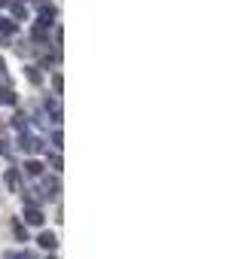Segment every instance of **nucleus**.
<instances>
[{
	"instance_id": "obj_1",
	"label": "nucleus",
	"mask_w": 244,
	"mask_h": 259,
	"mask_svg": "<svg viewBox=\"0 0 244 259\" xmlns=\"http://www.w3.org/2000/svg\"><path fill=\"white\" fill-rule=\"evenodd\" d=\"M19 147H22V153L37 156V153H43V138H40V135H31V132H22Z\"/></svg>"
},
{
	"instance_id": "obj_2",
	"label": "nucleus",
	"mask_w": 244,
	"mask_h": 259,
	"mask_svg": "<svg viewBox=\"0 0 244 259\" xmlns=\"http://www.w3.org/2000/svg\"><path fill=\"white\" fill-rule=\"evenodd\" d=\"M22 217H25V223H28V226H43V220H46V217H43V210H40V204H28Z\"/></svg>"
},
{
	"instance_id": "obj_3",
	"label": "nucleus",
	"mask_w": 244,
	"mask_h": 259,
	"mask_svg": "<svg viewBox=\"0 0 244 259\" xmlns=\"http://www.w3.org/2000/svg\"><path fill=\"white\" fill-rule=\"evenodd\" d=\"M4 180H7L10 192H22V171H19V168H10V171L4 174Z\"/></svg>"
},
{
	"instance_id": "obj_4",
	"label": "nucleus",
	"mask_w": 244,
	"mask_h": 259,
	"mask_svg": "<svg viewBox=\"0 0 244 259\" xmlns=\"http://www.w3.org/2000/svg\"><path fill=\"white\" fill-rule=\"evenodd\" d=\"M58 192H61L58 177H43V198H58Z\"/></svg>"
},
{
	"instance_id": "obj_5",
	"label": "nucleus",
	"mask_w": 244,
	"mask_h": 259,
	"mask_svg": "<svg viewBox=\"0 0 244 259\" xmlns=\"http://www.w3.org/2000/svg\"><path fill=\"white\" fill-rule=\"evenodd\" d=\"M16 34V22L0 16V43H10V37Z\"/></svg>"
},
{
	"instance_id": "obj_6",
	"label": "nucleus",
	"mask_w": 244,
	"mask_h": 259,
	"mask_svg": "<svg viewBox=\"0 0 244 259\" xmlns=\"http://www.w3.org/2000/svg\"><path fill=\"white\" fill-rule=\"evenodd\" d=\"M46 113L52 116V122H55V125H61L64 113H61V104H58V101H46Z\"/></svg>"
},
{
	"instance_id": "obj_7",
	"label": "nucleus",
	"mask_w": 244,
	"mask_h": 259,
	"mask_svg": "<svg viewBox=\"0 0 244 259\" xmlns=\"http://www.w3.org/2000/svg\"><path fill=\"white\" fill-rule=\"evenodd\" d=\"M22 171H25L28 177H43V165H40V162H34V159H28Z\"/></svg>"
},
{
	"instance_id": "obj_8",
	"label": "nucleus",
	"mask_w": 244,
	"mask_h": 259,
	"mask_svg": "<svg viewBox=\"0 0 244 259\" xmlns=\"http://www.w3.org/2000/svg\"><path fill=\"white\" fill-rule=\"evenodd\" d=\"M37 241H40V247H46V250H55V247H58V238H55L52 232H43Z\"/></svg>"
},
{
	"instance_id": "obj_9",
	"label": "nucleus",
	"mask_w": 244,
	"mask_h": 259,
	"mask_svg": "<svg viewBox=\"0 0 244 259\" xmlns=\"http://www.w3.org/2000/svg\"><path fill=\"white\" fill-rule=\"evenodd\" d=\"M19 98H16V92L13 89H0V104H4V107H13Z\"/></svg>"
},
{
	"instance_id": "obj_10",
	"label": "nucleus",
	"mask_w": 244,
	"mask_h": 259,
	"mask_svg": "<svg viewBox=\"0 0 244 259\" xmlns=\"http://www.w3.org/2000/svg\"><path fill=\"white\" fill-rule=\"evenodd\" d=\"M25 73H28V79H31L34 85H40V82H43V73H40V67H34V64H31V67H25Z\"/></svg>"
},
{
	"instance_id": "obj_11",
	"label": "nucleus",
	"mask_w": 244,
	"mask_h": 259,
	"mask_svg": "<svg viewBox=\"0 0 244 259\" xmlns=\"http://www.w3.org/2000/svg\"><path fill=\"white\" fill-rule=\"evenodd\" d=\"M4 259H34V253H28V250H7Z\"/></svg>"
},
{
	"instance_id": "obj_12",
	"label": "nucleus",
	"mask_w": 244,
	"mask_h": 259,
	"mask_svg": "<svg viewBox=\"0 0 244 259\" xmlns=\"http://www.w3.org/2000/svg\"><path fill=\"white\" fill-rule=\"evenodd\" d=\"M10 7H13V16L16 19H28V7L22 4V0H19V4H10Z\"/></svg>"
},
{
	"instance_id": "obj_13",
	"label": "nucleus",
	"mask_w": 244,
	"mask_h": 259,
	"mask_svg": "<svg viewBox=\"0 0 244 259\" xmlns=\"http://www.w3.org/2000/svg\"><path fill=\"white\" fill-rule=\"evenodd\" d=\"M13 125L19 128V132H28V128H31V122H28V116H25V113H22V116H16V119H13Z\"/></svg>"
},
{
	"instance_id": "obj_14",
	"label": "nucleus",
	"mask_w": 244,
	"mask_h": 259,
	"mask_svg": "<svg viewBox=\"0 0 244 259\" xmlns=\"http://www.w3.org/2000/svg\"><path fill=\"white\" fill-rule=\"evenodd\" d=\"M52 89H55V95L64 92V79H61V73H52Z\"/></svg>"
},
{
	"instance_id": "obj_15",
	"label": "nucleus",
	"mask_w": 244,
	"mask_h": 259,
	"mask_svg": "<svg viewBox=\"0 0 244 259\" xmlns=\"http://www.w3.org/2000/svg\"><path fill=\"white\" fill-rule=\"evenodd\" d=\"M52 147H55V150H61V147H64V135L58 132V128H55V135H52Z\"/></svg>"
},
{
	"instance_id": "obj_16",
	"label": "nucleus",
	"mask_w": 244,
	"mask_h": 259,
	"mask_svg": "<svg viewBox=\"0 0 244 259\" xmlns=\"http://www.w3.org/2000/svg\"><path fill=\"white\" fill-rule=\"evenodd\" d=\"M13 229H16V238H19V241H28V229H25L22 223H16Z\"/></svg>"
},
{
	"instance_id": "obj_17",
	"label": "nucleus",
	"mask_w": 244,
	"mask_h": 259,
	"mask_svg": "<svg viewBox=\"0 0 244 259\" xmlns=\"http://www.w3.org/2000/svg\"><path fill=\"white\" fill-rule=\"evenodd\" d=\"M49 165H52L55 171H61V165H64V162H61V156H52V159H49Z\"/></svg>"
},
{
	"instance_id": "obj_18",
	"label": "nucleus",
	"mask_w": 244,
	"mask_h": 259,
	"mask_svg": "<svg viewBox=\"0 0 244 259\" xmlns=\"http://www.w3.org/2000/svg\"><path fill=\"white\" fill-rule=\"evenodd\" d=\"M4 70H7V61H4V58H0V76H4Z\"/></svg>"
},
{
	"instance_id": "obj_19",
	"label": "nucleus",
	"mask_w": 244,
	"mask_h": 259,
	"mask_svg": "<svg viewBox=\"0 0 244 259\" xmlns=\"http://www.w3.org/2000/svg\"><path fill=\"white\" fill-rule=\"evenodd\" d=\"M13 4V0H0V7H10Z\"/></svg>"
},
{
	"instance_id": "obj_20",
	"label": "nucleus",
	"mask_w": 244,
	"mask_h": 259,
	"mask_svg": "<svg viewBox=\"0 0 244 259\" xmlns=\"http://www.w3.org/2000/svg\"><path fill=\"white\" fill-rule=\"evenodd\" d=\"M0 132H4V125H0Z\"/></svg>"
},
{
	"instance_id": "obj_21",
	"label": "nucleus",
	"mask_w": 244,
	"mask_h": 259,
	"mask_svg": "<svg viewBox=\"0 0 244 259\" xmlns=\"http://www.w3.org/2000/svg\"><path fill=\"white\" fill-rule=\"evenodd\" d=\"M49 259H55V256H49Z\"/></svg>"
}]
</instances>
